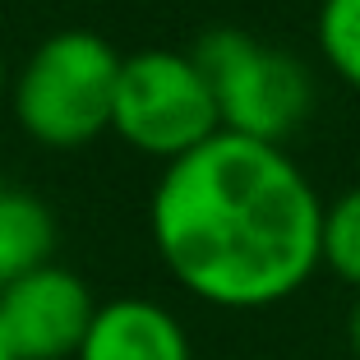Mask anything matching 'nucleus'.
Wrapping results in <instances>:
<instances>
[{
  "label": "nucleus",
  "instance_id": "obj_6",
  "mask_svg": "<svg viewBox=\"0 0 360 360\" xmlns=\"http://www.w3.org/2000/svg\"><path fill=\"white\" fill-rule=\"evenodd\" d=\"M75 360H194V342L167 305L148 296L97 300Z\"/></svg>",
  "mask_w": 360,
  "mask_h": 360
},
{
  "label": "nucleus",
  "instance_id": "obj_2",
  "mask_svg": "<svg viewBox=\"0 0 360 360\" xmlns=\"http://www.w3.org/2000/svg\"><path fill=\"white\" fill-rule=\"evenodd\" d=\"M125 56L93 28H56L10 75V111L42 148H84L111 129Z\"/></svg>",
  "mask_w": 360,
  "mask_h": 360
},
{
  "label": "nucleus",
  "instance_id": "obj_7",
  "mask_svg": "<svg viewBox=\"0 0 360 360\" xmlns=\"http://www.w3.org/2000/svg\"><path fill=\"white\" fill-rule=\"evenodd\" d=\"M56 255V217L32 190L0 185V291L23 273L51 264Z\"/></svg>",
  "mask_w": 360,
  "mask_h": 360
},
{
  "label": "nucleus",
  "instance_id": "obj_5",
  "mask_svg": "<svg viewBox=\"0 0 360 360\" xmlns=\"http://www.w3.org/2000/svg\"><path fill=\"white\" fill-rule=\"evenodd\" d=\"M93 314L97 300L88 282L56 259L0 291V333L14 360H75Z\"/></svg>",
  "mask_w": 360,
  "mask_h": 360
},
{
  "label": "nucleus",
  "instance_id": "obj_3",
  "mask_svg": "<svg viewBox=\"0 0 360 360\" xmlns=\"http://www.w3.org/2000/svg\"><path fill=\"white\" fill-rule=\"evenodd\" d=\"M194 60L212 84L226 134L282 148L314 111V75L291 51L245 28H208L194 42Z\"/></svg>",
  "mask_w": 360,
  "mask_h": 360
},
{
  "label": "nucleus",
  "instance_id": "obj_1",
  "mask_svg": "<svg viewBox=\"0 0 360 360\" xmlns=\"http://www.w3.org/2000/svg\"><path fill=\"white\" fill-rule=\"evenodd\" d=\"M148 231L180 291L226 314L273 309L319 273L323 199L277 143L212 134L167 162Z\"/></svg>",
  "mask_w": 360,
  "mask_h": 360
},
{
  "label": "nucleus",
  "instance_id": "obj_11",
  "mask_svg": "<svg viewBox=\"0 0 360 360\" xmlns=\"http://www.w3.org/2000/svg\"><path fill=\"white\" fill-rule=\"evenodd\" d=\"M10 93V65H5V51H0V97Z\"/></svg>",
  "mask_w": 360,
  "mask_h": 360
},
{
  "label": "nucleus",
  "instance_id": "obj_4",
  "mask_svg": "<svg viewBox=\"0 0 360 360\" xmlns=\"http://www.w3.org/2000/svg\"><path fill=\"white\" fill-rule=\"evenodd\" d=\"M111 129L134 153L158 158L162 167L222 134L217 97L194 51L143 46L125 56L111 102Z\"/></svg>",
  "mask_w": 360,
  "mask_h": 360
},
{
  "label": "nucleus",
  "instance_id": "obj_9",
  "mask_svg": "<svg viewBox=\"0 0 360 360\" xmlns=\"http://www.w3.org/2000/svg\"><path fill=\"white\" fill-rule=\"evenodd\" d=\"M319 264L338 282L360 291V185L342 190L333 203H323V240H319Z\"/></svg>",
  "mask_w": 360,
  "mask_h": 360
},
{
  "label": "nucleus",
  "instance_id": "obj_10",
  "mask_svg": "<svg viewBox=\"0 0 360 360\" xmlns=\"http://www.w3.org/2000/svg\"><path fill=\"white\" fill-rule=\"evenodd\" d=\"M347 351H351V360H360V291L347 309Z\"/></svg>",
  "mask_w": 360,
  "mask_h": 360
},
{
  "label": "nucleus",
  "instance_id": "obj_12",
  "mask_svg": "<svg viewBox=\"0 0 360 360\" xmlns=\"http://www.w3.org/2000/svg\"><path fill=\"white\" fill-rule=\"evenodd\" d=\"M0 360H14V351H10V342H5V333H0Z\"/></svg>",
  "mask_w": 360,
  "mask_h": 360
},
{
  "label": "nucleus",
  "instance_id": "obj_8",
  "mask_svg": "<svg viewBox=\"0 0 360 360\" xmlns=\"http://www.w3.org/2000/svg\"><path fill=\"white\" fill-rule=\"evenodd\" d=\"M314 42L333 75L360 93V0H319Z\"/></svg>",
  "mask_w": 360,
  "mask_h": 360
}]
</instances>
